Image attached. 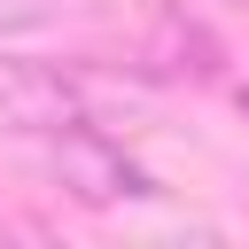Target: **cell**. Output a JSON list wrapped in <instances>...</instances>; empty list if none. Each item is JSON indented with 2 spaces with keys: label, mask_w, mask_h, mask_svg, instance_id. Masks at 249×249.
<instances>
[{
  "label": "cell",
  "mask_w": 249,
  "mask_h": 249,
  "mask_svg": "<svg viewBox=\"0 0 249 249\" xmlns=\"http://www.w3.org/2000/svg\"><path fill=\"white\" fill-rule=\"evenodd\" d=\"M62 124H86L78 78L47 62H0V132H62Z\"/></svg>",
  "instance_id": "7a4b0ae2"
},
{
  "label": "cell",
  "mask_w": 249,
  "mask_h": 249,
  "mask_svg": "<svg viewBox=\"0 0 249 249\" xmlns=\"http://www.w3.org/2000/svg\"><path fill=\"white\" fill-rule=\"evenodd\" d=\"M47 163H54L62 195H70V202H86V210L148 202V195H156V179H148V171H140L109 132H93V124H62V132H47Z\"/></svg>",
  "instance_id": "6da1fadb"
},
{
  "label": "cell",
  "mask_w": 249,
  "mask_h": 249,
  "mask_svg": "<svg viewBox=\"0 0 249 249\" xmlns=\"http://www.w3.org/2000/svg\"><path fill=\"white\" fill-rule=\"evenodd\" d=\"M140 62H148V70H163V78H179V70L210 78V70H218V47H210V31H202L187 8H148V39H140Z\"/></svg>",
  "instance_id": "3957f363"
},
{
  "label": "cell",
  "mask_w": 249,
  "mask_h": 249,
  "mask_svg": "<svg viewBox=\"0 0 249 249\" xmlns=\"http://www.w3.org/2000/svg\"><path fill=\"white\" fill-rule=\"evenodd\" d=\"M31 16H39L31 0H0V31H16V23H31Z\"/></svg>",
  "instance_id": "277c9868"
}]
</instances>
